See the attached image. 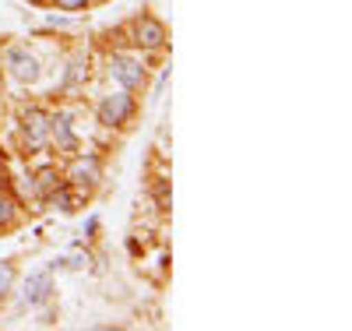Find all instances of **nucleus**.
I'll list each match as a JSON object with an SVG mask.
<instances>
[{"mask_svg":"<svg viewBox=\"0 0 352 331\" xmlns=\"http://www.w3.org/2000/svg\"><path fill=\"white\" fill-rule=\"evenodd\" d=\"M21 141L28 148V156L39 152V148H46V141H50V113L46 109L32 106L21 116Z\"/></svg>","mask_w":352,"mask_h":331,"instance_id":"nucleus-1","label":"nucleus"},{"mask_svg":"<svg viewBox=\"0 0 352 331\" xmlns=\"http://www.w3.org/2000/svg\"><path fill=\"white\" fill-rule=\"evenodd\" d=\"M131 116H134V96L127 92V88L116 92V96H106L99 103V124H106V127H124Z\"/></svg>","mask_w":352,"mask_h":331,"instance_id":"nucleus-2","label":"nucleus"},{"mask_svg":"<svg viewBox=\"0 0 352 331\" xmlns=\"http://www.w3.org/2000/svg\"><path fill=\"white\" fill-rule=\"evenodd\" d=\"M109 78H116L127 92H138V88H144V67L138 64V60L124 56V53H113L109 56Z\"/></svg>","mask_w":352,"mask_h":331,"instance_id":"nucleus-3","label":"nucleus"},{"mask_svg":"<svg viewBox=\"0 0 352 331\" xmlns=\"http://www.w3.org/2000/svg\"><path fill=\"white\" fill-rule=\"evenodd\" d=\"M67 180H71V187H96L99 180H102V162L99 156H78L67 169Z\"/></svg>","mask_w":352,"mask_h":331,"instance_id":"nucleus-4","label":"nucleus"},{"mask_svg":"<svg viewBox=\"0 0 352 331\" xmlns=\"http://www.w3.org/2000/svg\"><path fill=\"white\" fill-rule=\"evenodd\" d=\"M134 43H138V46H148V50L166 46V25H162L159 18H152V14L138 18V21H134Z\"/></svg>","mask_w":352,"mask_h":331,"instance_id":"nucleus-5","label":"nucleus"},{"mask_svg":"<svg viewBox=\"0 0 352 331\" xmlns=\"http://www.w3.org/2000/svg\"><path fill=\"white\" fill-rule=\"evenodd\" d=\"M50 141L60 148V152H78V134H74V124H71L67 113L50 116Z\"/></svg>","mask_w":352,"mask_h":331,"instance_id":"nucleus-6","label":"nucleus"},{"mask_svg":"<svg viewBox=\"0 0 352 331\" xmlns=\"http://www.w3.org/2000/svg\"><path fill=\"white\" fill-rule=\"evenodd\" d=\"M50 296H53L50 268H46V272H32V275L25 279V303H28V307H43Z\"/></svg>","mask_w":352,"mask_h":331,"instance_id":"nucleus-7","label":"nucleus"},{"mask_svg":"<svg viewBox=\"0 0 352 331\" xmlns=\"http://www.w3.org/2000/svg\"><path fill=\"white\" fill-rule=\"evenodd\" d=\"M8 64H11V74L21 81V85H32L39 78V60L28 56L25 50H11L8 53Z\"/></svg>","mask_w":352,"mask_h":331,"instance_id":"nucleus-8","label":"nucleus"},{"mask_svg":"<svg viewBox=\"0 0 352 331\" xmlns=\"http://www.w3.org/2000/svg\"><path fill=\"white\" fill-rule=\"evenodd\" d=\"M56 187H64V180H60V173H56L53 166H46V169H39L36 173V184H32V191H36V197H50Z\"/></svg>","mask_w":352,"mask_h":331,"instance_id":"nucleus-9","label":"nucleus"},{"mask_svg":"<svg viewBox=\"0 0 352 331\" xmlns=\"http://www.w3.org/2000/svg\"><path fill=\"white\" fill-rule=\"evenodd\" d=\"M46 201H50L53 208H60L64 215H71V212H78V208H81V201H78V197H74V194L67 191V184H64V187H56V191H53V194H50Z\"/></svg>","mask_w":352,"mask_h":331,"instance_id":"nucleus-10","label":"nucleus"},{"mask_svg":"<svg viewBox=\"0 0 352 331\" xmlns=\"http://www.w3.org/2000/svg\"><path fill=\"white\" fill-rule=\"evenodd\" d=\"M85 78H88V67H85V60L78 56L74 64H71V71H67V78H64V92H74Z\"/></svg>","mask_w":352,"mask_h":331,"instance_id":"nucleus-11","label":"nucleus"},{"mask_svg":"<svg viewBox=\"0 0 352 331\" xmlns=\"http://www.w3.org/2000/svg\"><path fill=\"white\" fill-rule=\"evenodd\" d=\"M14 215H18V208H14V201L0 191V229H8L11 222H14Z\"/></svg>","mask_w":352,"mask_h":331,"instance_id":"nucleus-12","label":"nucleus"},{"mask_svg":"<svg viewBox=\"0 0 352 331\" xmlns=\"http://www.w3.org/2000/svg\"><path fill=\"white\" fill-rule=\"evenodd\" d=\"M11 286H14V264L11 261H0V296L11 292Z\"/></svg>","mask_w":352,"mask_h":331,"instance_id":"nucleus-13","label":"nucleus"},{"mask_svg":"<svg viewBox=\"0 0 352 331\" xmlns=\"http://www.w3.org/2000/svg\"><path fill=\"white\" fill-rule=\"evenodd\" d=\"M155 208L159 212H169V180H159L155 184Z\"/></svg>","mask_w":352,"mask_h":331,"instance_id":"nucleus-14","label":"nucleus"},{"mask_svg":"<svg viewBox=\"0 0 352 331\" xmlns=\"http://www.w3.org/2000/svg\"><path fill=\"white\" fill-rule=\"evenodd\" d=\"M53 4L60 8V11H85L88 0H53Z\"/></svg>","mask_w":352,"mask_h":331,"instance_id":"nucleus-15","label":"nucleus"},{"mask_svg":"<svg viewBox=\"0 0 352 331\" xmlns=\"http://www.w3.org/2000/svg\"><path fill=\"white\" fill-rule=\"evenodd\" d=\"M88 264H92V257H88V254H85V257H81V254H74V257H67V261H64V268H74V272H81V268H88Z\"/></svg>","mask_w":352,"mask_h":331,"instance_id":"nucleus-16","label":"nucleus"},{"mask_svg":"<svg viewBox=\"0 0 352 331\" xmlns=\"http://www.w3.org/2000/svg\"><path fill=\"white\" fill-rule=\"evenodd\" d=\"M96 233H99V219L92 215V219H88V222H85V236H96Z\"/></svg>","mask_w":352,"mask_h":331,"instance_id":"nucleus-17","label":"nucleus"},{"mask_svg":"<svg viewBox=\"0 0 352 331\" xmlns=\"http://www.w3.org/2000/svg\"><path fill=\"white\" fill-rule=\"evenodd\" d=\"M0 191H8V169H4V156H0Z\"/></svg>","mask_w":352,"mask_h":331,"instance_id":"nucleus-18","label":"nucleus"},{"mask_svg":"<svg viewBox=\"0 0 352 331\" xmlns=\"http://www.w3.org/2000/svg\"><path fill=\"white\" fill-rule=\"evenodd\" d=\"M28 4H43V0H28Z\"/></svg>","mask_w":352,"mask_h":331,"instance_id":"nucleus-19","label":"nucleus"}]
</instances>
